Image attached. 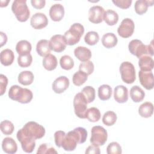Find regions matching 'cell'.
<instances>
[{
	"label": "cell",
	"instance_id": "obj_18",
	"mask_svg": "<svg viewBox=\"0 0 154 154\" xmlns=\"http://www.w3.org/2000/svg\"><path fill=\"white\" fill-rule=\"evenodd\" d=\"M49 13L53 21L59 22L63 19L64 15V7L60 4H54L51 7Z\"/></svg>",
	"mask_w": 154,
	"mask_h": 154
},
{
	"label": "cell",
	"instance_id": "obj_3",
	"mask_svg": "<svg viewBox=\"0 0 154 154\" xmlns=\"http://www.w3.org/2000/svg\"><path fill=\"white\" fill-rule=\"evenodd\" d=\"M8 97L13 100L21 103L30 102L33 97L32 91L25 88H22L17 85H12L8 91Z\"/></svg>",
	"mask_w": 154,
	"mask_h": 154
},
{
	"label": "cell",
	"instance_id": "obj_50",
	"mask_svg": "<svg viewBox=\"0 0 154 154\" xmlns=\"http://www.w3.org/2000/svg\"><path fill=\"white\" fill-rule=\"evenodd\" d=\"M10 1H1V7H7L8 5V4L9 3Z\"/></svg>",
	"mask_w": 154,
	"mask_h": 154
},
{
	"label": "cell",
	"instance_id": "obj_24",
	"mask_svg": "<svg viewBox=\"0 0 154 154\" xmlns=\"http://www.w3.org/2000/svg\"><path fill=\"white\" fill-rule=\"evenodd\" d=\"M14 60V55L13 52L9 49L2 50L0 54V60L2 65L8 66L11 65Z\"/></svg>",
	"mask_w": 154,
	"mask_h": 154
},
{
	"label": "cell",
	"instance_id": "obj_46",
	"mask_svg": "<svg viewBox=\"0 0 154 154\" xmlns=\"http://www.w3.org/2000/svg\"><path fill=\"white\" fill-rule=\"evenodd\" d=\"M8 84V79L6 76L3 74L0 75V90H1V94L3 95L7 88V86Z\"/></svg>",
	"mask_w": 154,
	"mask_h": 154
},
{
	"label": "cell",
	"instance_id": "obj_27",
	"mask_svg": "<svg viewBox=\"0 0 154 154\" xmlns=\"http://www.w3.org/2000/svg\"><path fill=\"white\" fill-rule=\"evenodd\" d=\"M140 116L144 118L150 117L153 113V105L150 102H146L142 103L138 108Z\"/></svg>",
	"mask_w": 154,
	"mask_h": 154
},
{
	"label": "cell",
	"instance_id": "obj_38",
	"mask_svg": "<svg viewBox=\"0 0 154 154\" xmlns=\"http://www.w3.org/2000/svg\"><path fill=\"white\" fill-rule=\"evenodd\" d=\"M81 93L85 96L88 103L94 101L95 99V89L91 86H86L82 88Z\"/></svg>",
	"mask_w": 154,
	"mask_h": 154
},
{
	"label": "cell",
	"instance_id": "obj_23",
	"mask_svg": "<svg viewBox=\"0 0 154 154\" xmlns=\"http://www.w3.org/2000/svg\"><path fill=\"white\" fill-rule=\"evenodd\" d=\"M118 40L116 35L112 32L105 34L102 38V43L104 47L109 49L112 48L117 44Z\"/></svg>",
	"mask_w": 154,
	"mask_h": 154
},
{
	"label": "cell",
	"instance_id": "obj_25",
	"mask_svg": "<svg viewBox=\"0 0 154 154\" xmlns=\"http://www.w3.org/2000/svg\"><path fill=\"white\" fill-rule=\"evenodd\" d=\"M153 1H145L138 0L135 2L134 5L135 11L137 14L142 15L147 12L149 6H152Z\"/></svg>",
	"mask_w": 154,
	"mask_h": 154
},
{
	"label": "cell",
	"instance_id": "obj_12",
	"mask_svg": "<svg viewBox=\"0 0 154 154\" xmlns=\"http://www.w3.org/2000/svg\"><path fill=\"white\" fill-rule=\"evenodd\" d=\"M105 10L99 5L91 7L88 11V20L93 23H100L103 20Z\"/></svg>",
	"mask_w": 154,
	"mask_h": 154
},
{
	"label": "cell",
	"instance_id": "obj_1",
	"mask_svg": "<svg viewBox=\"0 0 154 154\" xmlns=\"http://www.w3.org/2000/svg\"><path fill=\"white\" fill-rule=\"evenodd\" d=\"M87 137V130L82 127H78L69 131L64 136L61 147L66 151H73L77 144H82L85 142Z\"/></svg>",
	"mask_w": 154,
	"mask_h": 154
},
{
	"label": "cell",
	"instance_id": "obj_6",
	"mask_svg": "<svg viewBox=\"0 0 154 154\" xmlns=\"http://www.w3.org/2000/svg\"><path fill=\"white\" fill-rule=\"evenodd\" d=\"M11 10L17 20L20 22H26L29 17L30 11L25 0L14 1L11 5Z\"/></svg>",
	"mask_w": 154,
	"mask_h": 154
},
{
	"label": "cell",
	"instance_id": "obj_41",
	"mask_svg": "<svg viewBox=\"0 0 154 154\" xmlns=\"http://www.w3.org/2000/svg\"><path fill=\"white\" fill-rule=\"evenodd\" d=\"M79 70L86 73L87 75H91L94 71V64L91 61L82 62L79 66Z\"/></svg>",
	"mask_w": 154,
	"mask_h": 154
},
{
	"label": "cell",
	"instance_id": "obj_37",
	"mask_svg": "<svg viewBox=\"0 0 154 154\" xmlns=\"http://www.w3.org/2000/svg\"><path fill=\"white\" fill-rule=\"evenodd\" d=\"M99 40V35L95 31L88 32L84 37L85 42L90 46L95 45Z\"/></svg>",
	"mask_w": 154,
	"mask_h": 154
},
{
	"label": "cell",
	"instance_id": "obj_9",
	"mask_svg": "<svg viewBox=\"0 0 154 154\" xmlns=\"http://www.w3.org/2000/svg\"><path fill=\"white\" fill-rule=\"evenodd\" d=\"M108 133L104 128L100 126H94L91 131L90 143L92 144L100 146L105 144L107 140Z\"/></svg>",
	"mask_w": 154,
	"mask_h": 154
},
{
	"label": "cell",
	"instance_id": "obj_26",
	"mask_svg": "<svg viewBox=\"0 0 154 154\" xmlns=\"http://www.w3.org/2000/svg\"><path fill=\"white\" fill-rule=\"evenodd\" d=\"M57 60L55 55L49 54L43 59L42 64L43 67L49 71H52L56 69L57 66Z\"/></svg>",
	"mask_w": 154,
	"mask_h": 154
},
{
	"label": "cell",
	"instance_id": "obj_49",
	"mask_svg": "<svg viewBox=\"0 0 154 154\" xmlns=\"http://www.w3.org/2000/svg\"><path fill=\"white\" fill-rule=\"evenodd\" d=\"M0 35H1V46H2L3 45L6 44L7 42V37L6 34L3 32H1Z\"/></svg>",
	"mask_w": 154,
	"mask_h": 154
},
{
	"label": "cell",
	"instance_id": "obj_47",
	"mask_svg": "<svg viewBox=\"0 0 154 154\" xmlns=\"http://www.w3.org/2000/svg\"><path fill=\"white\" fill-rule=\"evenodd\" d=\"M86 154H99L100 153L99 147L94 144L89 146L85 152Z\"/></svg>",
	"mask_w": 154,
	"mask_h": 154
},
{
	"label": "cell",
	"instance_id": "obj_14",
	"mask_svg": "<svg viewBox=\"0 0 154 154\" xmlns=\"http://www.w3.org/2000/svg\"><path fill=\"white\" fill-rule=\"evenodd\" d=\"M30 24L34 29H41L48 25V19L45 14L36 13L32 16L30 20Z\"/></svg>",
	"mask_w": 154,
	"mask_h": 154
},
{
	"label": "cell",
	"instance_id": "obj_20",
	"mask_svg": "<svg viewBox=\"0 0 154 154\" xmlns=\"http://www.w3.org/2000/svg\"><path fill=\"white\" fill-rule=\"evenodd\" d=\"M2 149L7 153L13 154L17 152V146L14 140L12 138L6 137L2 140Z\"/></svg>",
	"mask_w": 154,
	"mask_h": 154
},
{
	"label": "cell",
	"instance_id": "obj_19",
	"mask_svg": "<svg viewBox=\"0 0 154 154\" xmlns=\"http://www.w3.org/2000/svg\"><path fill=\"white\" fill-rule=\"evenodd\" d=\"M138 66L141 71L151 72L154 67V61L150 56L145 55L139 58Z\"/></svg>",
	"mask_w": 154,
	"mask_h": 154
},
{
	"label": "cell",
	"instance_id": "obj_32",
	"mask_svg": "<svg viewBox=\"0 0 154 154\" xmlns=\"http://www.w3.org/2000/svg\"><path fill=\"white\" fill-rule=\"evenodd\" d=\"M112 95V88L107 84H103L98 88V96L102 100H108Z\"/></svg>",
	"mask_w": 154,
	"mask_h": 154
},
{
	"label": "cell",
	"instance_id": "obj_35",
	"mask_svg": "<svg viewBox=\"0 0 154 154\" xmlns=\"http://www.w3.org/2000/svg\"><path fill=\"white\" fill-rule=\"evenodd\" d=\"M60 64L63 69L69 70L73 67L74 61L70 56L65 55L61 57L60 60Z\"/></svg>",
	"mask_w": 154,
	"mask_h": 154
},
{
	"label": "cell",
	"instance_id": "obj_42",
	"mask_svg": "<svg viewBox=\"0 0 154 154\" xmlns=\"http://www.w3.org/2000/svg\"><path fill=\"white\" fill-rule=\"evenodd\" d=\"M122 152V147L117 142L110 143L106 147L108 154H121Z\"/></svg>",
	"mask_w": 154,
	"mask_h": 154
},
{
	"label": "cell",
	"instance_id": "obj_5",
	"mask_svg": "<svg viewBox=\"0 0 154 154\" xmlns=\"http://www.w3.org/2000/svg\"><path fill=\"white\" fill-rule=\"evenodd\" d=\"M84 32L83 25L79 23H75L71 25L69 30L65 32L64 37L67 45L72 46L78 43Z\"/></svg>",
	"mask_w": 154,
	"mask_h": 154
},
{
	"label": "cell",
	"instance_id": "obj_15",
	"mask_svg": "<svg viewBox=\"0 0 154 154\" xmlns=\"http://www.w3.org/2000/svg\"><path fill=\"white\" fill-rule=\"evenodd\" d=\"M139 80L141 84L148 90H152L154 85L153 73L151 72H144L140 70L138 72Z\"/></svg>",
	"mask_w": 154,
	"mask_h": 154
},
{
	"label": "cell",
	"instance_id": "obj_30",
	"mask_svg": "<svg viewBox=\"0 0 154 154\" xmlns=\"http://www.w3.org/2000/svg\"><path fill=\"white\" fill-rule=\"evenodd\" d=\"M103 20L108 25L113 26L118 22L119 15L112 10H107L104 13Z\"/></svg>",
	"mask_w": 154,
	"mask_h": 154
},
{
	"label": "cell",
	"instance_id": "obj_45",
	"mask_svg": "<svg viewBox=\"0 0 154 154\" xmlns=\"http://www.w3.org/2000/svg\"><path fill=\"white\" fill-rule=\"evenodd\" d=\"M66 135V133L63 131H56L54 134V139L55 143L57 147H61V142L64 136Z\"/></svg>",
	"mask_w": 154,
	"mask_h": 154
},
{
	"label": "cell",
	"instance_id": "obj_7",
	"mask_svg": "<svg viewBox=\"0 0 154 154\" xmlns=\"http://www.w3.org/2000/svg\"><path fill=\"white\" fill-rule=\"evenodd\" d=\"M122 81L128 84H132L136 79L134 66L129 61L123 62L119 68Z\"/></svg>",
	"mask_w": 154,
	"mask_h": 154
},
{
	"label": "cell",
	"instance_id": "obj_34",
	"mask_svg": "<svg viewBox=\"0 0 154 154\" xmlns=\"http://www.w3.org/2000/svg\"><path fill=\"white\" fill-rule=\"evenodd\" d=\"M117 120L116 114L112 111H108L104 113L102 117V122L108 126L114 125Z\"/></svg>",
	"mask_w": 154,
	"mask_h": 154
},
{
	"label": "cell",
	"instance_id": "obj_21",
	"mask_svg": "<svg viewBox=\"0 0 154 154\" xmlns=\"http://www.w3.org/2000/svg\"><path fill=\"white\" fill-rule=\"evenodd\" d=\"M75 56L81 62L89 60L91 57V51L84 46H78L74 50Z\"/></svg>",
	"mask_w": 154,
	"mask_h": 154
},
{
	"label": "cell",
	"instance_id": "obj_10",
	"mask_svg": "<svg viewBox=\"0 0 154 154\" xmlns=\"http://www.w3.org/2000/svg\"><path fill=\"white\" fill-rule=\"evenodd\" d=\"M135 24L134 21L129 18L124 19L117 29L119 35L123 38L131 37L134 31Z\"/></svg>",
	"mask_w": 154,
	"mask_h": 154
},
{
	"label": "cell",
	"instance_id": "obj_40",
	"mask_svg": "<svg viewBox=\"0 0 154 154\" xmlns=\"http://www.w3.org/2000/svg\"><path fill=\"white\" fill-rule=\"evenodd\" d=\"M32 61V57L31 54L23 55H19L17 57V63L20 67L25 68L31 66Z\"/></svg>",
	"mask_w": 154,
	"mask_h": 154
},
{
	"label": "cell",
	"instance_id": "obj_36",
	"mask_svg": "<svg viewBox=\"0 0 154 154\" xmlns=\"http://www.w3.org/2000/svg\"><path fill=\"white\" fill-rule=\"evenodd\" d=\"M88 75L82 71L76 72L73 76L72 81L74 85L76 86H81L87 80Z\"/></svg>",
	"mask_w": 154,
	"mask_h": 154
},
{
	"label": "cell",
	"instance_id": "obj_11",
	"mask_svg": "<svg viewBox=\"0 0 154 154\" xmlns=\"http://www.w3.org/2000/svg\"><path fill=\"white\" fill-rule=\"evenodd\" d=\"M49 45L51 50L56 52H61L66 49L67 43L64 35L56 34L51 38Z\"/></svg>",
	"mask_w": 154,
	"mask_h": 154
},
{
	"label": "cell",
	"instance_id": "obj_4",
	"mask_svg": "<svg viewBox=\"0 0 154 154\" xmlns=\"http://www.w3.org/2000/svg\"><path fill=\"white\" fill-rule=\"evenodd\" d=\"M23 135L34 140L40 139L45 134V128L35 122H28L18 131Z\"/></svg>",
	"mask_w": 154,
	"mask_h": 154
},
{
	"label": "cell",
	"instance_id": "obj_8",
	"mask_svg": "<svg viewBox=\"0 0 154 154\" xmlns=\"http://www.w3.org/2000/svg\"><path fill=\"white\" fill-rule=\"evenodd\" d=\"M87 101L81 92L77 93L73 99L74 111L77 117L80 119H86L87 110Z\"/></svg>",
	"mask_w": 154,
	"mask_h": 154
},
{
	"label": "cell",
	"instance_id": "obj_43",
	"mask_svg": "<svg viewBox=\"0 0 154 154\" xmlns=\"http://www.w3.org/2000/svg\"><path fill=\"white\" fill-rule=\"evenodd\" d=\"M37 154H49V153H57L55 149L46 143L42 144L38 148L37 151Z\"/></svg>",
	"mask_w": 154,
	"mask_h": 154
},
{
	"label": "cell",
	"instance_id": "obj_33",
	"mask_svg": "<svg viewBox=\"0 0 154 154\" xmlns=\"http://www.w3.org/2000/svg\"><path fill=\"white\" fill-rule=\"evenodd\" d=\"M100 112L96 107H91L87 110L86 119L91 122H98L100 119Z\"/></svg>",
	"mask_w": 154,
	"mask_h": 154
},
{
	"label": "cell",
	"instance_id": "obj_16",
	"mask_svg": "<svg viewBox=\"0 0 154 154\" xmlns=\"http://www.w3.org/2000/svg\"><path fill=\"white\" fill-rule=\"evenodd\" d=\"M69 86V79L65 76L58 77L52 83L53 91L58 94H61L66 90Z\"/></svg>",
	"mask_w": 154,
	"mask_h": 154
},
{
	"label": "cell",
	"instance_id": "obj_13",
	"mask_svg": "<svg viewBox=\"0 0 154 154\" xmlns=\"http://www.w3.org/2000/svg\"><path fill=\"white\" fill-rule=\"evenodd\" d=\"M17 138L20 143L23 150L26 153H32L35 147V141L34 139L26 137L20 132H17Z\"/></svg>",
	"mask_w": 154,
	"mask_h": 154
},
{
	"label": "cell",
	"instance_id": "obj_22",
	"mask_svg": "<svg viewBox=\"0 0 154 154\" xmlns=\"http://www.w3.org/2000/svg\"><path fill=\"white\" fill-rule=\"evenodd\" d=\"M51 49L50 48L49 41L42 39L39 40L36 45V51L41 57H46L51 53Z\"/></svg>",
	"mask_w": 154,
	"mask_h": 154
},
{
	"label": "cell",
	"instance_id": "obj_28",
	"mask_svg": "<svg viewBox=\"0 0 154 154\" xmlns=\"http://www.w3.org/2000/svg\"><path fill=\"white\" fill-rule=\"evenodd\" d=\"M129 94L131 99L134 102H141L145 97L144 91L138 85H134L131 88Z\"/></svg>",
	"mask_w": 154,
	"mask_h": 154
},
{
	"label": "cell",
	"instance_id": "obj_17",
	"mask_svg": "<svg viewBox=\"0 0 154 154\" xmlns=\"http://www.w3.org/2000/svg\"><path fill=\"white\" fill-rule=\"evenodd\" d=\"M114 98L118 103L126 102L128 100V88L122 85L116 86L114 90Z\"/></svg>",
	"mask_w": 154,
	"mask_h": 154
},
{
	"label": "cell",
	"instance_id": "obj_39",
	"mask_svg": "<svg viewBox=\"0 0 154 154\" xmlns=\"http://www.w3.org/2000/svg\"><path fill=\"white\" fill-rule=\"evenodd\" d=\"M0 128L1 132L6 135H11L13 132L14 129V126L13 123L7 120H4L1 122Z\"/></svg>",
	"mask_w": 154,
	"mask_h": 154
},
{
	"label": "cell",
	"instance_id": "obj_31",
	"mask_svg": "<svg viewBox=\"0 0 154 154\" xmlns=\"http://www.w3.org/2000/svg\"><path fill=\"white\" fill-rule=\"evenodd\" d=\"M34 79V74L31 71H23L18 75V81L23 85H29L31 84Z\"/></svg>",
	"mask_w": 154,
	"mask_h": 154
},
{
	"label": "cell",
	"instance_id": "obj_29",
	"mask_svg": "<svg viewBox=\"0 0 154 154\" xmlns=\"http://www.w3.org/2000/svg\"><path fill=\"white\" fill-rule=\"evenodd\" d=\"M31 49L32 46L31 43L28 41L25 40L18 42L16 46V51L19 55L30 54Z\"/></svg>",
	"mask_w": 154,
	"mask_h": 154
},
{
	"label": "cell",
	"instance_id": "obj_44",
	"mask_svg": "<svg viewBox=\"0 0 154 154\" xmlns=\"http://www.w3.org/2000/svg\"><path fill=\"white\" fill-rule=\"evenodd\" d=\"M112 2L117 7L127 9L130 7L132 1V0H113Z\"/></svg>",
	"mask_w": 154,
	"mask_h": 154
},
{
	"label": "cell",
	"instance_id": "obj_48",
	"mask_svg": "<svg viewBox=\"0 0 154 154\" xmlns=\"http://www.w3.org/2000/svg\"><path fill=\"white\" fill-rule=\"evenodd\" d=\"M32 6L36 9H42L45 6L46 1L45 0H31Z\"/></svg>",
	"mask_w": 154,
	"mask_h": 154
},
{
	"label": "cell",
	"instance_id": "obj_2",
	"mask_svg": "<svg viewBox=\"0 0 154 154\" xmlns=\"http://www.w3.org/2000/svg\"><path fill=\"white\" fill-rule=\"evenodd\" d=\"M153 41L152 40L149 45H145L143 42L137 39L131 40L128 45L129 52L138 58L141 57L148 55L150 57L153 55Z\"/></svg>",
	"mask_w": 154,
	"mask_h": 154
}]
</instances>
